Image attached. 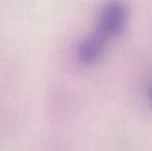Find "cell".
<instances>
[{
  "label": "cell",
  "mask_w": 152,
  "mask_h": 151,
  "mask_svg": "<svg viewBox=\"0 0 152 151\" xmlns=\"http://www.w3.org/2000/svg\"><path fill=\"white\" fill-rule=\"evenodd\" d=\"M127 8L121 1H108L100 11L95 31L79 47V62L83 64H92L96 62L104 51L105 43L123 31L127 24Z\"/></svg>",
  "instance_id": "1"
},
{
  "label": "cell",
  "mask_w": 152,
  "mask_h": 151,
  "mask_svg": "<svg viewBox=\"0 0 152 151\" xmlns=\"http://www.w3.org/2000/svg\"><path fill=\"white\" fill-rule=\"evenodd\" d=\"M151 99H152V91H151Z\"/></svg>",
  "instance_id": "2"
}]
</instances>
